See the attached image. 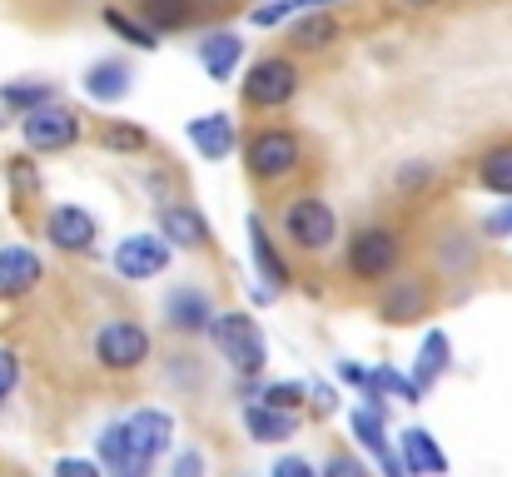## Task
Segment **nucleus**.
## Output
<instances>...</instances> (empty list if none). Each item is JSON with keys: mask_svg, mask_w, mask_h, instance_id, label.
Returning a JSON list of instances; mask_svg holds the SVG:
<instances>
[{"mask_svg": "<svg viewBox=\"0 0 512 477\" xmlns=\"http://www.w3.org/2000/svg\"><path fill=\"white\" fill-rule=\"evenodd\" d=\"M239 159H244L254 184L274 189V184H284V179H294L304 169V140L289 125H259V130H249L239 140Z\"/></svg>", "mask_w": 512, "mask_h": 477, "instance_id": "1", "label": "nucleus"}, {"mask_svg": "<svg viewBox=\"0 0 512 477\" xmlns=\"http://www.w3.org/2000/svg\"><path fill=\"white\" fill-rule=\"evenodd\" d=\"M299 90H304V70H299L294 55H259V60L244 70V80H239L244 105L259 110V115L289 110V105L299 100Z\"/></svg>", "mask_w": 512, "mask_h": 477, "instance_id": "2", "label": "nucleus"}, {"mask_svg": "<svg viewBox=\"0 0 512 477\" xmlns=\"http://www.w3.org/2000/svg\"><path fill=\"white\" fill-rule=\"evenodd\" d=\"M279 229L309 259H319V254H329L339 244V214H334V204L324 194H294L284 204V214H279Z\"/></svg>", "mask_w": 512, "mask_h": 477, "instance_id": "3", "label": "nucleus"}, {"mask_svg": "<svg viewBox=\"0 0 512 477\" xmlns=\"http://www.w3.org/2000/svg\"><path fill=\"white\" fill-rule=\"evenodd\" d=\"M204 333L214 338L219 358H224L239 378H259V373H264V363H269V343H264L259 323L244 314V309H229V314L214 309V318H209Z\"/></svg>", "mask_w": 512, "mask_h": 477, "instance_id": "4", "label": "nucleus"}, {"mask_svg": "<svg viewBox=\"0 0 512 477\" xmlns=\"http://www.w3.org/2000/svg\"><path fill=\"white\" fill-rule=\"evenodd\" d=\"M120 433H125V463L110 477H150L155 458L170 453L174 418L165 408H135L130 418H120Z\"/></svg>", "mask_w": 512, "mask_h": 477, "instance_id": "5", "label": "nucleus"}, {"mask_svg": "<svg viewBox=\"0 0 512 477\" xmlns=\"http://www.w3.org/2000/svg\"><path fill=\"white\" fill-rule=\"evenodd\" d=\"M403 264V239L398 229L388 224H363L348 234V249H343V269L353 284H383L388 274H398Z\"/></svg>", "mask_w": 512, "mask_h": 477, "instance_id": "6", "label": "nucleus"}, {"mask_svg": "<svg viewBox=\"0 0 512 477\" xmlns=\"http://www.w3.org/2000/svg\"><path fill=\"white\" fill-rule=\"evenodd\" d=\"M85 140V120L80 110H70L65 100H50L30 115H20V145L30 155H65Z\"/></svg>", "mask_w": 512, "mask_h": 477, "instance_id": "7", "label": "nucleus"}, {"mask_svg": "<svg viewBox=\"0 0 512 477\" xmlns=\"http://www.w3.org/2000/svg\"><path fill=\"white\" fill-rule=\"evenodd\" d=\"M150 348H155V338H150V328L135 323V318H110V323L95 333V363L110 368V373H135V368L150 358Z\"/></svg>", "mask_w": 512, "mask_h": 477, "instance_id": "8", "label": "nucleus"}, {"mask_svg": "<svg viewBox=\"0 0 512 477\" xmlns=\"http://www.w3.org/2000/svg\"><path fill=\"white\" fill-rule=\"evenodd\" d=\"M170 244L160 239V234H130V239H120L115 244V274L125 279V284H145V279H160L165 269H170Z\"/></svg>", "mask_w": 512, "mask_h": 477, "instance_id": "9", "label": "nucleus"}, {"mask_svg": "<svg viewBox=\"0 0 512 477\" xmlns=\"http://www.w3.org/2000/svg\"><path fill=\"white\" fill-rule=\"evenodd\" d=\"M433 294H428V279L423 274H388L383 279V294H378V318L403 328V323H418L428 314Z\"/></svg>", "mask_w": 512, "mask_h": 477, "instance_id": "10", "label": "nucleus"}, {"mask_svg": "<svg viewBox=\"0 0 512 477\" xmlns=\"http://www.w3.org/2000/svg\"><path fill=\"white\" fill-rule=\"evenodd\" d=\"M45 239H50V249H60V254H95L100 224H95V214L80 209V204H55V209L45 214Z\"/></svg>", "mask_w": 512, "mask_h": 477, "instance_id": "11", "label": "nucleus"}, {"mask_svg": "<svg viewBox=\"0 0 512 477\" xmlns=\"http://www.w3.org/2000/svg\"><path fill=\"white\" fill-rule=\"evenodd\" d=\"M244 229H249V259H254V274L264 279L259 289H269V294H284V289L294 284V269H289V259L279 254V239L269 234L264 214H249V219H244Z\"/></svg>", "mask_w": 512, "mask_h": 477, "instance_id": "12", "label": "nucleus"}, {"mask_svg": "<svg viewBox=\"0 0 512 477\" xmlns=\"http://www.w3.org/2000/svg\"><path fill=\"white\" fill-rule=\"evenodd\" d=\"M155 234L170 244V249H184V254H199V249H209V239H214V229H209V219L194 209V204H184V199H170V204H160V219H155Z\"/></svg>", "mask_w": 512, "mask_h": 477, "instance_id": "13", "label": "nucleus"}, {"mask_svg": "<svg viewBox=\"0 0 512 477\" xmlns=\"http://www.w3.org/2000/svg\"><path fill=\"white\" fill-rule=\"evenodd\" d=\"M184 140L199 150V159L224 164V159L239 150V125H234L229 110H209V115H194V120L184 125Z\"/></svg>", "mask_w": 512, "mask_h": 477, "instance_id": "14", "label": "nucleus"}, {"mask_svg": "<svg viewBox=\"0 0 512 477\" xmlns=\"http://www.w3.org/2000/svg\"><path fill=\"white\" fill-rule=\"evenodd\" d=\"M40 279H45V264H40L35 249H25V244L0 249V304H15V299L35 294Z\"/></svg>", "mask_w": 512, "mask_h": 477, "instance_id": "15", "label": "nucleus"}, {"mask_svg": "<svg viewBox=\"0 0 512 477\" xmlns=\"http://www.w3.org/2000/svg\"><path fill=\"white\" fill-rule=\"evenodd\" d=\"M393 453H398V463H403L408 477H448V453L438 448V438H433L423 423L403 428V438H398Z\"/></svg>", "mask_w": 512, "mask_h": 477, "instance_id": "16", "label": "nucleus"}, {"mask_svg": "<svg viewBox=\"0 0 512 477\" xmlns=\"http://www.w3.org/2000/svg\"><path fill=\"white\" fill-rule=\"evenodd\" d=\"M80 90H85V100H95V105H120V100H130V90H135V70L125 65V60H95L85 75H80Z\"/></svg>", "mask_w": 512, "mask_h": 477, "instance_id": "17", "label": "nucleus"}, {"mask_svg": "<svg viewBox=\"0 0 512 477\" xmlns=\"http://www.w3.org/2000/svg\"><path fill=\"white\" fill-rule=\"evenodd\" d=\"M339 35H343V25L329 5H324V10H299V15L289 20V50H294V55H319V50H329Z\"/></svg>", "mask_w": 512, "mask_h": 477, "instance_id": "18", "label": "nucleus"}, {"mask_svg": "<svg viewBox=\"0 0 512 477\" xmlns=\"http://www.w3.org/2000/svg\"><path fill=\"white\" fill-rule=\"evenodd\" d=\"M433 259H438V274L468 279V274H478V264H483V239L468 234V229H448V234H438Z\"/></svg>", "mask_w": 512, "mask_h": 477, "instance_id": "19", "label": "nucleus"}, {"mask_svg": "<svg viewBox=\"0 0 512 477\" xmlns=\"http://www.w3.org/2000/svg\"><path fill=\"white\" fill-rule=\"evenodd\" d=\"M194 55H199V70H204L214 85H224V80H234V70H239V60H244V40H239V30H209Z\"/></svg>", "mask_w": 512, "mask_h": 477, "instance_id": "20", "label": "nucleus"}, {"mask_svg": "<svg viewBox=\"0 0 512 477\" xmlns=\"http://www.w3.org/2000/svg\"><path fill=\"white\" fill-rule=\"evenodd\" d=\"M453 373V338L443 333V328H428L423 333V348H418V363H413V388L418 393H433L443 378Z\"/></svg>", "mask_w": 512, "mask_h": 477, "instance_id": "21", "label": "nucleus"}, {"mask_svg": "<svg viewBox=\"0 0 512 477\" xmlns=\"http://www.w3.org/2000/svg\"><path fill=\"white\" fill-rule=\"evenodd\" d=\"M209 318H214V304H209V294L204 289H174L170 299H165V328L170 333H184V338H199L204 328H209Z\"/></svg>", "mask_w": 512, "mask_h": 477, "instance_id": "22", "label": "nucleus"}, {"mask_svg": "<svg viewBox=\"0 0 512 477\" xmlns=\"http://www.w3.org/2000/svg\"><path fill=\"white\" fill-rule=\"evenodd\" d=\"M244 433L254 443H289L299 433V413H279L264 403H244Z\"/></svg>", "mask_w": 512, "mask_h": 477, "instance_id": "23", "label": "nucleus"}, {"mask_svg": "<svg viewBox=\"0 0 512 477\" xmlns=\"http://www.w3.org/2000/svg\"><path fill=\"white\" fill-rule=\"evenodd\" d=\"M135 15H140L155 35H174V30L194 25L199 5H194V0H135Z\"/></svg>", "mask_w": 512, "mask_h": 477, "instance_id": "24", "label": "nucleus"}, {"mask_svg": "<svg viewBox=\"0 0 512 477\" xmlns=\"http://www.w3.org/2000/svg\"><path fill=\"white\" fill-rule=\"evenodd\" d=\"M50 100H60V90L50 85V80H5L0 85V105L20 120V115H30V110H40V105H50Z\"/></svg>", "mask_w": 512, "mask_h": 477, "instance_id": "25", "label": "nucleus"}, {"mask_svg": "<svg viewBox=\"0 0 512 477\" xmlns=\"http://www.w3.org/2000/svg\"><path fill=\"white\" fill-rule=\"evenodd\" d=\"M150 130L145 125H135V120H110L105 130H100V150H110V155H125V159H135V155H150Z\"/></svg>", "mask_w": 512, "mask_h": 477, "instance_id": "26", "label": "nucleus"}, {"mask_svg": "<svg viewBox=\"0 0 512 477\" xmlns=\"http://www.w3.org/2000/svg\"><path fill=\"white\" fill-rule=\"evenodd\" d=\"M100 20H105V30H115V35H120V40H125L130 50H145V55H150V50H160V35H155V30H150V25H145L140 15L105 5V10H100Z\"/></svg>", "mask_w": 512, "mask_h": 477, "instance_id": "27", "label": "nucleus"}, {"mask_svg": "<svg viewBox=\"0 0 512 477\" xmlns=\"http://www.w3.org/2000/svg\"><path fill=\"white\" fill-rule=\"evenodd\" d=\"M478 184L498 199H512V140L508 145H493L488 155L478 159Z\"/></svg>", "mask_w": 512, "mask_h": 477, "instance_id": "28", "label": "nucleus"}, {"mask_svg": "<svg viewBox=\"0 0 512 477\" xmlns=\"http://www.w3.org/2000/svg\"><path fill=\"white\" fill-rule=\"evenodd\" d=\"M254 403L279 408V413H304V403H309V383H259Z\"/></svg>", "mask_w": 512, "mask_h": 477, "instance_id": "29", "label": "nucleus"}, {"mask_svg": "<svg viewBox=\"0 0 512 477\" xmlns=\"http://www.w3.org/2000/svg\"><path fill=\"white\" fill-rule=\"evenodd\" d=\"M348 428H353V438H358L373 458H378L383 448H393V443H388V418H373L368 408H353V413H348Z\"/></svg>", "mask_w": 512, "mask_h": 477, "instance_id": "30", "label": "nucleus"}, {"mask_svg": "<svg viewBox=\"0 0 512 477\" xmlns=\"http://www.w3.org/2000/svg\"><path fill=\"white\" fill-rule=\"evenodd\" d=\"M368 383H373V388H378L383 398H398V403H423V393L413 388V378H408V373H398L393 363L373 368V373H368Z\"/></svg>", "mask_w": 512, "mask_h": 477, "instance_id": "31", "label": "nucleus"}, {"mask_svg": "<svg viewBox=\"0 0 512 477\" xmlns=\"http://www.w3.org/2000/svg\"><path fill=\"white\" fill-rule=\"evenodd\" d=\"M95 458H100V473L105 477L125 463V433H120V423H105V428H100V438H95Z\"/></svg>", "mask_w": 512, "mask_h": 477, "instance_id": "32", "label": "nucleus"}, {"mask_svg": "<svg viewBox=\"0 0 512 477\" xmlns=\"http://www.w3.org/2000/svg\"><path fill=\"white\" fill-rule=\"evenodd\" d=\"M433 179H438V169H433L428 159H408V164L398 169V179H393V184H398V194H418V189H428Z\"/></svg>", "mask_w": 512, "mask_h": 477, "instance_id": "33", "label": "nucleus"}, {"mask_svg": "<svg viewBox=\"0 0 512 477\" xmlns=\"http://www.w3.org/2000/svg\"><path fill=\"white\" fill-rule=\"evenodd\" d=\"M249 20H254L259 30H274V25L294 20V5H289V0H264V5H254V10H249Z\"/></svg>", "mask_w": 512, "mask_h": 477, "instance_id": "34", "label": "nucleus"}, {"mask_svg": "<svg viewBox=\"0 0 512 477\" xmlns=\"http://www.w3.org/2000/svg\"><path fill=\"white\" fill-rule=\"evenodd\" d=\"M15 383H20V358H15V348L0 343V403L15 393Z\"/></svg>", "mask_w": 512, "mask_h": 477, "instance_id": "35", "label": "nucleus"}, {"mask_svg": "<svg viewBox=\"0 0 512 477\" xmlns=\"http://www.w3.org/2000/svg\"><path fill=\"white\" fill-rule=\"evenodd\" d=\"M269 477H319V468H314L309 458H299V453H284V458L269 468Z\"/></svg>", "mask_w": 512, "mask_h": 477, "instance_id": "36", "label": "nucleus"}, {"mask_svg": "<svg viewBox=\"0 0 512 477\" xmlns=\"http://www.w3.org/2000/svg\"><path fill=\"white\" fill-rule=\"evenodd\" d=\"M483 234L488 239H512V199H503V209H493L483 219Z\"/></svg>", "mask_w": 512, "mask_h": 477, "instance_id": "37", "label": "nucleus"}, {"mask_svg": "<svg viewBox=\"0 0 512 477\" xmlns=\"http://www.w3.org/2000/svg\"><path fill=\"white\" fill-rule=\"evenodd\" d=\"M319 477H368V468H363L358 458H348V453H334V458L319 468Z\"/></svg>", "mask_w": 512, "mask_h": 477, "instance_id": "38", "label": "nucleus"}, {"mask_svg": "<svg viewBox=\"0 0 512 477\" xmlns=\"http://www.w3.org/2000/svg\"><path fill=\"white\" fill-rule=\"evenodd\" d=\"M10 184H15V194H35V189H40L35 164H30V159H10Z\"/></svg>", "mask_w": 512, "mask_h": 477, "instance_id": "39", "label": "nucleus"}, {"mask_svg": "<svg viewBox=\"0 0 512 477\" xmlns=\"http://www.w3.org/2000/svg\"><path fill=\"white\" fill-rule=\"evenodd\" d=\"M50 477H105V473H100V463H90V458H60Z\"/></svg>", "mask_w": 512, "mask_h": 477, "instance_id": "40", "label": "nucleus"}, {"mask_svg": "<svg viewBox=\"0 0 512 477\" xmlns=\"http://www.w3.org/2000/svg\"><path fill=\"white\" fill-rule=\"evenodd\" d=\"M170 477H204V453H199V448H184V453L174 458Z\"/></svg>", "mask_w": 512, "mask_h": 477, "instance_id": "41", "label": "nucleus"}, {"mask_svg": "<svg viewBox=\"0 0 512 477\" xmlns=\"http://www.w3.org/2000/svg\"><path fill=\"white\" fill-rule=\"evenodd\" d=\"M309 403H314V413H334L339 408V393L329 383H309Z\"/></svg>", "mask_w": 512, "mask_h": 477, "instance_id": "42", "label": "nucleus"}, {"mask_svg": "<svg viewBox=\"0 0 512 477\" xmlns=\"http://www.w3.org/2000/svg\"><path fill=\"white\" fill-rule=\"evenodd\" d=\"M363 378H368V368H358V363H348V358L339 363V383H348V388H363Z\"/></svg>", "mask_w": 512, "mask_h": 477, "instance_id": "43", "label": "nucleus"}, {"mask_svg": "<svg viewBox=\"0 0 512 477\" xmlns=\"http://www.w3.org/2000/svg\"><path fill=\"white\" fill-rule=\"evenodd\" d=\"M403 5H408V10H438L443 0H403Z\"/></svg>", "mask_w": 512, "mask_h": 477, "instance_id": "44", "label": "nucleus"}]
</instances>
